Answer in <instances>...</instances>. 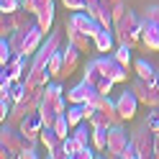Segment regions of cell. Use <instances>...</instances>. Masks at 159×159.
Returning a JSON list of instances; mask_svg holds the SVG:
<instances>
[{
  "label": "cell",
  "instance_id": "cell-1",
  "mask_svg": "<svg viewBox=\"0 0 159 159\" xmlns=\"http://www.w3.org/2000/svg\"><path fill=\"white\" fill-rule=\"evenodd\" d=\"M113 34L118 44L136 46V41H141V18H136V13L123 3L113 5Z\"/></svg>",
  "mask_w": 159,
  "mask_h": 159
},
{
  "label": "cell",
  "instance_id": "cell-2",
  "mask_svg": "<svg viewBox=\"0 0 159 159\" xmlns=\"http://www.w3.org/2000/svg\"><path fill=\"white\" fill-rule=\"evenodd\" d=\"M67 95L62 90V85H46L44 87V98H41V108H39V113L44 116V126H54V121L62 113H67Z\"/></svg>",
  "mask_w": 159,
  "mask_h": 159
},
{
  "label": "cell",
  "instance_id": "cell-3",
  "mask_svg": "<svg viewBox=\"0 0 159 159\" xmlns=\"http://www.w3.org/2000/svg\"><path fill=\"white\" fill-rule=\"evenodd\" d=\"M131 141H134L136 152H139V159L154 157V131H152V126H149L146 121L139 123L134 131H131Z\"/></svg>",
  "mask_w": 159,
  "mask_h": 159
},
{
  "label": "cell",
  "instance_id": "cell-4",
  "mask_svg": "<svg viewBox=\"0 0 159 159\" xmlns=\"http://www.w3.org/2000/svg\"><path fill=\"white\" fill-rule=\"evenodd\" d=\"M23 144H26V136L21 134V128L13 126V123H8V121H3V128H0V146L11 149V152L18 157L21 149H23Z\"/></svg>",
  "mask_w": 159,
  "mask_h": 159
},
{
  "label": "cell",
  "instance_id": "cell-5",
  "mask_svg": "<svg viewBox=\"0 0 159 159\" xmlns=\"http://www.w3.org/2000/svg\"><path fill=\"white\" fill-rule=\"evenodd\" d=\"M131 90L136 93V98H139V103L141 105H146L149 111H152V108H159V90L157 87H152L146 82V80H141V77H136V80H131Z\"/></svg>",
  "mask_w": 159,
  "mask_h": 159
},
{
  "label": "cell",
  "instance_id": "cell-6",
  "mask_svg": "<svg viewBox=\"0 0 159 159\" xmlns=\"http://www.w3.org/2000/svg\"><path fill=\"white\" fill-rule=\"evenodd\" d=\"M87 16H93L103 28H113V5L108 0H87Z\"/></svg>",
  "mask_w": 159,
  "mask_h": 159
},
{
  "label": "cell",
  "instance_id": "cell-7",
  "mask_svg": "<svg viewBox=\"0 0 159 159\" xmlns=\"http://www.w3.org/2000/svg\"><path fill=\"white\" fill-rule=\"evenodd\" d=\"M95 59H98V64H100L103 75L111 77L113 82H126V80H128V69L118 62L113 54H100V57H95Z\"/></svg>",
  "mask_w": 159,
  "mask_h": 159
},
{
  "label": "cell",
  "instance_id": "cell-8",
  "mask_svg": "<svg viewBox=\"0 0 159 159\" xmlns=\"http://www.w3.org/2000/svg\"><path fill=\"white\" fill-rule=\"evenodd\" d=\"M128 141H131V136L123 128V123H116L108 128V154L111 157H121V152L126 149Z\"/></svg>",
  "mask_w": 159,
  "mask_h": 159
},
{
  "label": "cell",
  "instance_id": "cell-9",
  "mask_svg": "<svg viewBox=\"0 0 159 159\" xmlns=\"http://www.w3.org/2000/svg\"><path fill=\"white\" fill-rule=\"evenodd\" d=\"M67 23L72 26V28H77L80 34H87V36H95V34H98V31L103 28V26L98 23V21H95L93 16H87L85 11H75L72 16L67 18Z\"/></svg>",
  "mask_w": 159,
  "mask_h": 159
},
{
  "label": "cell",
  "instance_id": "cell-10",
  "mask_svg": "<svg viewBox=\"0 0 159 159\" xmlns=\"http://www.w3.org/2000/svg\"><path fill=\"white\" fill-rule=\"evenodd\" d=\"M18 128H21V134L28 139V141H39V136H41L44 131V116L34 111V113H28L21 123H18Z\"/></svg>",
  "mask_w": 159,
  "mask_h": 159
},
{
  "label": "cell",
  "instance_id": "cell-11",
  "mask_svg": "<svg viewBox=\"0 0 159 159\" xmlns=\"http://www.w3.org/2000/svg\"><path fill=\"white\" fill-rule=\"evenodd\" d=\"M116 105H118V113H121V118L123 121H131V118L136 116V111H139V98H136V93L131 90V87H128L126 93H121L116 98Z\"/></svg>",
  "mask_w": 159,
  "mask_h": 159
},
{
  "label": "cell",
  "instance_id": "cell-12",
  "mask_svg": "<svg viewBox=\"0 0 159 159\" xmlns=\"http://www.w3.org/2000/svg\"><path fill=\"white\" fill-rule=\"evenodd\" d=\"M28 69H31V62H28V57L16 54L8 64H3V75H8L13 82H18V80H26V77H28Z\"/></svg>",
  "mask_w": 159,
  "mask_h": 159
},
{
  "label": "cell",
  "instance_id": "cell-13",
  "mask_svg": "<svg viewBox=\"0 0 159 159\" xmlns=\"http://www.w3.org/2000/svg\"><path fill=\"white\" fill-rule=\"evenodd\" d=\"M93 44H95V52H100V54H113L116 52V34H113V28H100L95 36H93Z\"/></svg>",
  "mask_w": 159,
  "mask_h": 159
},
{
  "label": "cell",
  "instance_id": "cell-14",
  "mask_svg": "<svg viewBox=\"0 0 159 159\" xmlns=\"http://www.w3.org/2000/svg\"><path fill=\"white\" fill-rule=\"evenodd\" d=\"M44 39H46V34L41 31L39 26H31L28 28V34H26V44H23V57H34L39 49H41V44H44Z\"/></svg>",
  "mask_w": 159,
  "mask_h": 159
},
{
  "label": "cell",
  "instance_id": "cell-15",
  "mask_svg": "<svg viewBox=\"0 0 159 159\" xmlns=\"http://www.w3.org/2000/svg\"><path fill=\"white\" fill-rule=\"evenodd\" d=\"M64 34H67V41L69 44H75L80 52H90V49H95L93 44V36H87V34H80L77 28H72L69 23H64Z\"/></svg>",
  "mask_w": 159,
  "mask_h": 159
},
{
  "label": "cell",
  "instance_id": "cell-16",
  "mask_svg": "<svg viewBox=\"0 0 159 159\" xmlns=\"http://www.w3.org/2000/svg\"><path fill=\"white\" fill-rule=\"evenodd\" d=\"M141 41L152 52H159V26L152 23L149 18H141Z\"/></svg>",
  "mask_w": 159,
  "mask_h": 159
},
{
  "label": "cell",
  "instance_id": "cell-17",
  "mask_svg": "<svg viewBox=\"0 0 159 159\" xmlns=\"http://www.w3.org/2000/svg\"><path fill=\"white\" fill-rule=\"evenodd\" d=\"M77 64H80V49L75 46V44H69L67 41V46H64V64H62V77H69L77 69Z\"/></svg>",
  "mask_w": 159,
  "mask_h": 159
},
{
  "label": "cell",
  "instance_id": "cell-18",
  "mask_svg": "<svg viewBox=\"0 0 159 159\" xmlns=\"http://www.w3.org/2000/svg\"><path fill=\"white\" fill-rule=\"evenodd\" d=\"M93 90H95V85H90L87 80H82V82H77L72 90H67V100L69 103H85Z\"/></svg>",
  "mask_w": 159,
  "mask_h": 159
},
{
  "label": "cell",
  "instance_id": "cell-19",
  "mask_svg": "<svg viewBox=\"0 0 159 159\" xmlns=\"http://www.w3.org/2000/svg\"><path fill=\"white\" fill-rule=\"evenodd\" d=\"M36 26L41 28L46 36L52 34V26H54V0H52L46 8H41V11L36 13Z\"/></svg>",
  "mask_w": 159,
  "mask_h": 159
},
{
  "label": "cell",
  "instance_id": "cell-20",
  "mask_svg": "<svg viewBox=\"0 0 159 159\" xmlns=\"http://www.w3.org/2000/svg\"><path fill=\"white\" fill-rule=\"evenodd\" d=\"M39 141H41V146L46 149V154L52 152V149H57L59 144H62V139H59V134L54 131V126H44L41 136H39Z\"/></svg>",
  "mask_w": 159,
  "mask_h": 159
},
{
  "label": "cell",
  "instance_id": "cell-21",
  "mask_svg": "<svg viewBox=\"0 0 159 159\" xmlns=\"http://www.w3.org/2000/svg\"><path fill=\"white\" fill-rule=\"evenodd\" d=\"M134 72H136V77H141V80H146V82H152L154 80V75H157V69H154V64L152 62H146V59H134Z\"/></svg>",
  "mask_w": 159,
  "mask_h": 159
},
{
  "label": "cell",
  "instance_id": "cell-22",
  "mask_svg": "<svg viewBox=\"0 0 159 159\" xmlns=\"http://www.w3.org/2000/svg\"><path fill=\"white\" fill-rule=\"evenodd\" d=\"M105 75H103V69H100V64H98V59H90V62L85 64V72H82V80H87L90 85H95L98 87V82H100Z\"/></svg>",
  "mask_w": 159,
  "mask_h": 159
},
{
  "label": "cell",
  "instance_id": "cell-23",
  "mask_svg": "<svg viewBox=\"0 0 159 159\" xmlns=\"http://www.w3.org/2000/svg\"><path fill=\"white\" fill-rule=\"evenodd\" d=\"M62 64H64V46L59 49V52H54L52 59H49V75L52 77H62Z\"/></svg>",
  "mask_w": 159,
  "mask_h": 159
},
{
  "label": "cell",
  "instance_id": "cell-24",
  "mask_svg": "<svg viewBox=\"0 0 159 159\" xmlns=\"http://www.w3.org/2000/svg\"><path fill=\"white\" fill-rule=\"evenodd\" d=\"M131 52H134V46H128V44H118V46H116V52H113V57H116L118 62H121V64L128 69V64H134Z\"/></svg>",
  "mask_w": 159,
  "mask_h": 159
},
{
  "label": "cell",
  "instance_id": "cell-25",
  "mask_svg": "<svg viewBox=\"0 0 159 159\" xmlns=\"http://www.w3.org/2000/svg\"><path fill=\"white\" fill-rule=\"evenodd\" d=\"M93 146L98 149V152L108 149V128L105 126H95L93 128Z\"/></svg>",
  "mask_w": 159,
  "mask_h": 159
},
{
  "label": "cell",
  "instance_id": "cell-26",
  "mask_svg": "<svg viewBox=\"0 0 159 159\" xmlns=\"http://www.w3.org/2000/svg\"><path fill=\"white\" fill-rule=\"evenodd\" d=\"M26 34H28V31H13L11 36H8V41H11V49H13V54H21V57H23V44H26Z\"/></svg>",
  "mask_w": 159,
  "mask_h": 159
},
{
  "label": "cell",
  "instance_id": "cell-27",
  "mask_svg": "<svg viewBox=\"0 0 159 159\" xmlns=\"http://www.w3.org/2000/svg\"><path fill=\"white\" fill-rule=\"evenodd\" d=\"M54 131L59 134V139H62V141H64L69 134H72V126H69V121H67V113H62V116L54 121Z\"/></svg>",
  "mask_w": 159,
  "mask_h": 159
},
{
  "label": "cell",
  "instance_id": "cell-28",
  "mask_svg": "<svg viewBox=\"0 0 159 159\" xmlns=\"http://www.w3.org/2000/svg\"><path fill=\"white\" fill-rule=\"evenodd\" d=\"M13 57H16V54H13V49H11V41H8V39L3 36V39H0V67L8 64Z\"/></svg>",
  "mask_w": 159,
  "mask_h": 159
},
{
  "label": "cell",
  "instance_id": "cell-29",
  "mask_svg": "<svg viewBox=\"0 0 159 159\" xmlns=\"http://www.w3.org/2000/svg\"><path fill=\"white\" fill-rule=\"evenodd\" d=\"M62 146H64V152H67V159H75V154L80 152V141H77L72 134H69L64 141H62Z\"/></svg>",
  "mask_w": 159,
  "mask_h": 159
},
{
  "label": "cell",
  "instance_id": "cell-30",
  "mask_svg": "<svg viewBox=\"0 0 159 159\" xmlns=\"http://www.w3.org/2000/svg\"><path fill=\"white\" fill-rule=\"evenodd\" d=\"M21 159H36L39 157V149H36V141H28L26 139V144H23V149H21V154H18Z\"/></svg>",
  "mask_w": 159,
  "mask_h": 159
},
{
  "label": "cell",
  "instance_id": "cell-31",
  "mask_svg": "<svg viewBox=\"0 0 159 159\" xmlns=\"http://www.w3.org/2000/svg\"><path fill=\"white\" fill-rule=\"evenodd\" d=\"M49 3H52V0H23V8H26V11L28 13H39V11H41V8H46Z\"/></svg>",
  "mask_w": 159,
  "mask_h": 159
},
{
  "label": "cell",
  "instance_id": "cell-32",
  "mask_svg": "<svg viewBox=\"0 0 159 159\" xmlns=\"http://www.w3.org/2000/svg\"><path fill=\"white\" fill-rule=\"evenodd\" d=\"M23 8V0H0V13H16Z\"/></svg>",
  "mask_w": 159,
  "mask_h": 159
},
{
  "label": "cell",
  "instance_id": "cell-33",
  "mask_svg": "<svg viewBox=\"0 0 159 159\" xmlns=\"http://www.w3.org/2000/svg\"><path fill=\"white\" fill-rule=\"evenodd\" d=\"M59 3H62L64 8H67V11H85V8H87V0H59Z\"/></svg>",
  "mask_w": 159,
  "mask_h": 159
},
{
  "label": "cell",
  "instance_id": "cell-34",
  "mask_svg": "<svg viewBox=\"0 0 159 159\" xmlns=\"http://www.w3.org/2000/svg\"><path fill=\"white\" fill-rule=\"evenodd\" d=\"M11 87H13V80L8 77V75H0V95H11Z\"/></svg>",
  "mask_w": 159,
  "mask_h": 159
},
{
  "label": "cell",
  "instance_id": "cell-35",
  "mask_svg": "<svg viewBox=\"0 0 159 159\" xmlns=\"http://www.w3.org/2000/svg\"><path fill=\"white\" fill-rule=\"evenodd\" d=\"M146 123L152 126V131H154V134L159 131V108H152V113L146 116Z\"/></svg>",
  "mask_w": 159,
  "mask_h": 159
},
{
  "label": "cell",
  "instance_id": "cell-36",
  "mask_svg": "<svg viewBox=\"0 0 159 159\" xmlns=\"http://www.w3.org/2000/svg\"><path fill=\"white\" fill-rule=\"evenodd\" d=\"M118 159H139V152H136L134 141H128V144H126V149L121 152V157H118Z\"/></svg>",
  "mask_w": 159,
  "mask_h": 159
},
{
  "label": "cell",
  "instance_id": "cell-37",
  "mask_svg": "<svg viewBox=\"0 0 159 159\" xmlns=\"http://www.w3.org/2000/svg\"><path fill=\"white\" fill-rule=\"evenodd\" d=\"M144 18H149L152 23L159 26V5H149V8H146V13H144Z\"/></svg>",
  "mask_w": 159,
  "mask_h": 159
},
{
  "label": "cell",
  "instance_id": "cell-38",
  "mask_svg": "<svg viewBox=\"0 0 159 159\" xmlns=\"http://www.w3.org/2000/svg\"><path fill=\"white\" fill-rule=\"evenodd\" d=\"M46 157H49V159H67V152H64V146L59 144V146H57V149H52V152H49Z\"/></svg>",
  "mask_w": 159,
  "mask_h": 159
},
{
  "label": "cell",
  "instance_id": "cell-39",
  "mask_svg": "<svg viewBox=\"0 0 159 159\" xmlns=\"http://www.w3.org/2000/svg\"><path fill=\"white\" fill-rule=\"evenodd\" d=\"M154 157L159 159V131L154 134Z\"/></svg>",
  "mask_w": 159,
  "mask_h": 159
},
{
  "label": "cell",
  "instance_id": "cell-40",
  "mask_svg": "<svg viewBox=\"0 0 159 159\" xmlns=\"http://www.w3.org/2000/svg\"><path fill=\"white\" fill-rule=\"evenodd\" d=\"M108 3H111V5H118V3H123V0H108Z\"/></svg>",
  "mask_w": 159,
  "mask_h": 159
}]
</instances>
